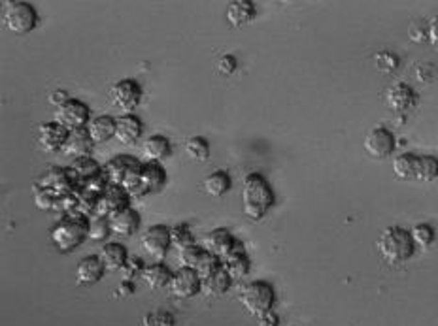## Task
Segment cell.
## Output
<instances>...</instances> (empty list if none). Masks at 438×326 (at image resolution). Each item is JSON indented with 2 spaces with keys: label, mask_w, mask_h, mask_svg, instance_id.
I'll use <instances>...</instances> for the list:
<instances>
[{
  "label": "cell",
  "mask_w": 438,
  "mask_h": 326,
  "mask_svg": "<svg viewBox=\"0 0 438 326\" xmlns=\"http://www.w3.org/2000/svg\"><path fill=\"white\" fill-rule=\"evenodd\" d=\"M144 157L148 158V163H159L163 158L170 155V141L164 136L157 134V136H149L144 141L142 146Z\"/></svg>",
  "instance_id": "83f0119b"
},
{
  "label": "cell",
  "mask_w": 438,
  "mask_h": 326,
  "mask_svg": "<svg viewBox=\"0 0 438 326\" xmlns=\"http://www.w3.org/2000/svg\"><path fill=\"white\" fill-rule=\"evenodd\" d=\"M89 238V217L83 213H68L50 230L51 244L60 253H70Z\"/></svg>",
  "instance_id": "7a4b0ae2"
},
{
  "label": "cell",
  "mask_w": 438,
  "mask_h": 326,
  "mask_svg": "<svg viewBox=\"0 0 438 326\" xmlns=\"http://www.w3.org/2000/svg\"><path fill=\"white\" fill-rule=\"evenodd\" d=\"M106 268L99 256H85L78 262L76 266V283L82 287H91L102 279Z\"/></svg>",
  "instance_id": "ac0fdd59"
},
{
  "label": "cell",
  "mask_w": 438,
  "mask_h": 326,
  "mask_svg": "<svg viewBox=\"0 0 438 326\" xmlns=\"http://www.w3.org/2000/svg\"><path fill=\"white\" fill-rule=\"evenodd\" d=\"M230 283H233V279H230L229 272L225 270V266H221L218 272L203 279V293L208 296H221L229 290Z\"/></svg>",
  "instance_id": "4316f807"
},
{
  "label": "cell",
  "mask_w": 438,
  "mask_h": 326,
  "mask_svg": "<svg viewBox=\"0 0 438 326\" xmlns=\"http://www.w3.org/2000/svg\"><path fill=\"white\" fill-rule=\"evenodd\" d=\"M66 170L70 172L72 180L76 181L78 190H80V187H82L85 181L93 180V178H97V175H100L105 172V168H102L93 157L74 158V163H72L70 168Z\"/></svg>",
  "instance_id": "7402d4cb"
},
{
  "label": "cell",
  "mask_w": 438,
  "mask_h": 326,
  "mask_svg": "<svg viewBox=\"0 0 438 326\" xmlns=\"http://www.w3.org/2000/svg\"><path fill=\"white\" fill-rule=\"evenodd\" d=\"M438 178V158L433 155H420L416 166V180L429 183Z\"/></svg>",
  "instance_id": "4dcf8cb0"
},
{
  "label": "cell",
  "mask_w": 438,
  "mask_h": 326,
  "mask_svg": "<svg viewBox=\"0 0 438 326\" xmlns=\"http://www.w3.org/2000/svg\"><path fill=\"white\" fill-rule=\"evenodd\" d=\"M68 134H70V131H66L65 126L59 125L57 121L42 123L38 126V143L46 153L59 151V149L65 147Z\"/></svg>",
  "instance_id": "4fadbf2b"
},
{
  "label": "cell",
  "mask_w": 438,
  "mask_h": 326,
  "mask_svg": "<svg viewBox=\"0 0 438 326\" xmlns=\"http://www.w3.org/2000/svg\"><path fill=\"white\" fill-rule=\"evenodd\" d=\"M172 245V230L164 224H154L149 227L142 236V249L155 261L161 262L169 253Z\"/></svg>",
  "instance_id": "ba28073f"
},
{
  "label": "cell",
  "mask_w": 438,
  "mask_h": 326,
  "mask_svg": "<svg viewBox=\"0 0 438 326\" xmlns=\"http://www.w3.org/2000/svg\"><path fill=\"white\" fill-rule=\"evenodd\" d=\"M410 236H412V241H414V245H417V247H423V249H427L429 245L434 241V230L429 227V224H416L414 229L410 230Z\"/></svg>",
  "instance_id": "e575fe53"
},
{
  "label": "cell",
  "mask_w": 438,
  "mask_h": 326,
  "mask_svg": "<svg viewBox=\"0 0 438 326\" xmlns=\"http://www.w3.org/2000/svg\"><path fill=\"white\" fill-rule=\"evenodd\" d=\"M416 245L408 230L400 227H388L378 239V251L389 264H402L414 255Z\"/></svg>",
  "instance_id": "3957f363"
},
{
  "label": "cell",
  "mask_w": 438,
  "mask_h": 326,
  "mask_svg": "<svg viewBox=\"0 0 438 326\" xmlns=\"http://www.w3.org/2000/svg\"><path fill=\"white\" fill-rule=\"evenodd\" d=\"M236 241H238V239L227 229H215L206 234V238H204V249L212 253V255H215L219 261L223 262L225 259L230 255V251L235 249Z\"/></svg>",
  "instance_id": "5bb4252c"
},
{
  "label": "cell",
  "mask_w": 438,
  "mask_h": 326,
  "mask_svg": "<svg viewBox=\"0 0 438 326\" xmlns=\"http://www.w3.org/2000/svg\"><path fill=\"white\" fill-rule=\"evenodd\" d=\"M2 23L10 33L17 36L33 33L38 25V13L34 10L33 4L23 2V0H10L4 4L2 11Z\"/></svg>",
  "instance_id": "277c9868"
},
{
  "label": "cell",
  "mask_w": 438,
  "mask_h": 326,
  "mask_svg": "<svg viewBox=\"0 0 438 326\" xmlns=\"http://www.w3.org/2000/svg\"><path fill=\"white\" fill-rule=\"evenodd\" d=\"M363 147L373 158H388L395 151V136L393 132L388 131L385 126H373L363 138Z\"/></svg>",
  "instance_id": "9c48e42d"
},
{
  "label": "cell",
  "mask_w": 438,
  "mask_h": 326,
  "mask_svg": "<svg viewBox=\"0 0 438 326\" xmlns=\"http://www.w3.org/2000/svg\"><path fill=\"white\" fill-rule=\"evenodd\" d=\"M218 70L219 74H223V76H230V74L236 70L235 57H233V55H223V57L218 60Z\"/></svg>",
  "instance_id": "b9f144b4"
},
{
  "label": "cell",
  "mask_w": 438,
  "mask_h": 326,
  "mask_svg": "<svg viewBox=\"0 0 438 326\" xmlns=\"http://www.w3.org/2000/svg\"><path fill=\"white\" fill-rule=\"evenodd\" d=\"M416 166H417V155L412 153H402L393 161V174L399 180H416Z\"/></svg>",
  "instance_id": "f546056e"
},
{
  "label": "cell",
  "mask_w": 438,
  "mask_h": 326,
  "mask_svg": "<svg viewBox=\"0 0 438 326\" xmlns=\"http://www.w3.org/2000/svg\"><path fill=\"white\" fill-rule=\"evenodd\" d=\"M376 65H378V68L382 72H391L397 68L399 60H397V57L391 53H380L378 57H376Z\"/></svg>",
  "instance_id": "60d3db41"
},
{
  "label": "cell",
  "mask_w": 438,
  "mask_h": 326,
  "mask_svg": "<svg viewBox=\"0 0 438 326\" xmlns=\"http://www.w3.org/2000/svg\"><path fill=\"white\" fill-rule=\"evenodd\" d=\"M170 230H172V245H176L178 249H186L189 245H195V238H193L187 224H178Z\"/></svg>",
  "instance_id": "f35d334b"
},
{
  "label": "cell",
  "mask_w": 438,
  "mask_h": 326,
  "mask_svg": "<svg viewBox=\"0 0 438 326\" xmlns=\"http://www.w3.org/2000/svg\"><path fill=\"white\" fill-rule=\"evenodd\" d=\"M257 321L261 326H278L279 319H278V315L274 313V311H269V313H265V315L257 317Z\"/></svg>",
  "instance_id": "bcb514c9"
},
{
  "label": "cell",
  "mask_w": 438,
  "mask_h": 326,
  "mask_svg": "<svg viewBox=\"0 0 438 326\" xmlns=\"http://www.w3.org/2000/svg\"><path fill=\"white\" fill-rule=\"evenodd\" d=\"M186 153L187 157L197 161V163H204L210 157V143L208 140H204L201 136H193L186 141Z\"/></svg>",
  "instance_id": "1f68e13d"
},
{
  "label": "cell",
  "mask_w": 438,
  "mask_h": 326,
  "mask_svg": "<svg viewBox=\"0 0 438 326\" xmlns=\"http://www.w3.org/2000/svg\"><path fill=\"white\" fill-rule=\"evenodd\" d=\"M385 102H388L389 109H393L397 114H402V112H408L416 104V93L406 83H395L385 93Z\"/></svg>",
  "instance_id": "d6986e66"
},
{
  "label": "cell",
  "mask_w": 438,
  "mask_h": 326,
  "mask_svg": "<svg viewBox=\"0 0 438 326\" xmlns=\"http://www.w3.org/2000/svg\"><path fill=\"white\" fill-rule=\"evenodd\" d=\"M110 100L123 114H132L142 100V87L134 80H121L110 89Z\"/></svg>",
  "instance_id": "52a82bcc"
},
{
  "label": "cell",
  "mask_w": 438,
  "mask_h": 326,
  "mask_svg": "<svg viewBox=\"0 0 438 326\" xmlns=\"http://www.w3.org/2000/svg\"><path fill=\"white\" fill-rule=\"evenodd\" d=\"M204 190H206L210 196H214V198L227 195L230 190L229 174L223 172V170H215V172H212V174L204 180Z\"/></svg>",
  "instance_id": "f1b7e54d"
},
{
  "label": "cell",
  "mask_w": 438,
  "mask_h": 326,
  "mask_svg": "<svg viewBox=\"0 0 438 326\" xmlns=\"http://www.w3.org/2000/svg\"><path fill=\"white\" fill-rule=\"evenodd\" d=\"M93 140L89 136L87 126L85 129H78V131H70L68 134V140H66L63 151L68 155V157L74 158H83L91 157V151H93Z\"/></svg>",
  "instance_id": "ffe728a7"
},
{
  "label": "cell",
  "mask_w": 438,
  "mask_h": 326,
  "mask_svg": "<svg viewBox=\"0 0 438 326\" xmlns=\"http://www.w3.org/2000/svg\"><path fill=\"white\" fill-rule=\"evenodd\" d=\"M87 131L93 143H106L108 140L115 138V119L110 115H99V117L91 119Z\"/></svg>",
  "instance_id": "d4e9b609"
},
{
  "label": "cell",
  "mask_w": 438,
  "mask_h": 326,
  "mask_svg": "<svg viewBox=\"0 0 438 326\" xmlns=\"http://www.w3.org/2000/svg\"><path fill=\"white\" fill-rule=\"evenodd\" d=\"M223 266H225V270L229 272V276H230V279H233V281L244 279L247 276V272H250V261L246 259V255L238 256V259H235V261L225 262Z\"/></svg>",
  "instance_id": "d590c367"
},
{
  "label": "cell",
  "mask_w": 438,
  "mask_h": 326,
  "mask_svg": "<svg viewBox=\"0 0 438 326\" xmlns=\"http://www.w3.org/2000/svg\"><path fill=\"white\" fill-rule=\"evenodd\" d=\"M427 38L431 44H434L438 48V17H433L431 23H429L427 28Z\"/></svg>",
  "instance_id": "f6af8a7d"
},
{
  "label": "cell",
  "mask_w": 438,
  "mask_h": 326,
  "mask_svg": "<svg viewBox=\"0 0 438 326\" xmlns=\"http://www.w3.org/2000/svg\"><path fill=\"white\" fill-rule=\"evenodd\" d=\"M204 253H206V249H204V247H198L197 244L189 245V247H186V249H180L178 259H180L181 268H191V270H197L198 262H201V259L204 256Z\"/></svg>",
  "instance_id": "d6a6232c"
},
{
  "label": "cell",
  "mask_w": 438,
  "mask_h": 326,
  "mask_svg": "<svg viewBox=\"0 0 438 326\" xmlns=\"http://www.w3.org/2000/svg\"><path fill=\"white\" fill-rule=\"evenodd\" d=\"M110 221V230L114 236H119V238H129L132 234L137 232L138 227H140V215H138L137 210H132L131 206L123 207L117 213H114Z\"/></svg>",
  "instance_id": "9a60e30c"
},
{
  "label": "cell",
  "mask_w": 438,
  "mask_h": 326,
  "mask_svg": "<svg viewBox=\"0 0 438 326\" xmlns=\"http://www.w3.org/2000/svg\"><path fill=\"white\" fill-rule=\"evenodd\" d=\"M274 206V190L270 183L261 174H250L242 183V210L244 215L252 221L261 219Z\"/></svg>",
  "instance_id": "6da1fadb"
},
{
  "label": "cell",
  "mask_w": 438,
  "mask_h": 326,
  "mask_svg": "<svg viewBox=\"0 0 438 326\" xmlns=\"http://www.w3.org/2000/svg\"><path fill=\"white\" fill-rule=\"evenodd\" d=\"M59 125H63L66 131H78V129H85L91 123V109L87 104H83L82 100L70 98L68 102H65L59 108H55V119Z\"/></svg>",
  "instance_id": "8992f818"
},
{
  "label": "cell",
  "mask_w": 438,
  "mask_h": 326,
  "mask_svg": "<svg viewBox=\"0 0 438 326\" xmlns=\"http://www.w3.org/2000/svg\"><path fill=\"white\" fill-rule=\"evenodd\" d=\"M169 288L176 298H193L198 293H203V279L191 268H180L178 272L172 273V281H170Z\"/></svg>",
  "instance_id": "30bf717a"
},
{
  "label": "cell",
  "mask_w": 438,
  "mask_h": 326,
  "mask_svg": "<svg viewBox=\"0 0 438 326\" xmlns=\"http://www.w3.org/2000/svg\"><path fill=\"white\" fill-rule=\"evenodd\" d=\"M255 17V6L250 0H233L227 6V21L233 27H244Z\"/></svg>",
  "instance_id": "cb8c5ba5"
},
{
  "label": "cell",
  "mask_w": 438,
  "mask_h": 326,
  "mask_svg": "<svg viewBox=\"0 0 438 326\" xmlns=\"http://www.w3.org/2000/svg\"><path fill=\"white\" fill-rule=\"evenodd\" d=\"M142 279L146 281L149 288H164L169 287L170 281H172V272L169 268L164 266L163 262H155V264H149V266L144 268V272L140 273Z\"/></svg>",
  "instance_id": "484cf974"
},
{
  "label": "cell",
  "mask_w": 438,
  "mask_h": 326,
  "mask_svg": "<svg viewBox=\"0 0 438 326\" xmlns=\"http://www.w3.org/2000/svg\"><path fill=\"white\" fill-rule=\"evenodd\" d=\"M34 185L42 187V189L50 190L51 195H55L57 198H63V196L76 195L78 185L76 181L72 180V175L68 170L60 168H51L48 170L42 178H40Z\"/></svg>",
  "instance_id": "8fae6325"
},
{
  "label": "cell",
  "mask_w": 438,
  "mask_h": 326,
  "mask_svg": "<svg viewBox=\"0 0 438 326\" xmlns=\"http://www.w3.org/2000/svg\"><path fill=\"white\" fill-rule=\"evenodd\" d=\"M33 190H34L33 192L34 204H36L38 210H53V207H57V202H59L60 198L51 195L50 190L42 189V187H38V185H33Z\"/></svg>",
  "instance_id": "74e56055"
},
{
  "label": "cell",
  "mask_w": 438,
  "mask_h": 326,
  "mask_svg": "<svg viewBox=\"0 0 438 326\" xmlns=\"http://www.w3.org/2000/svg\"><path fill=\"white\" fill-rule=\"evenodd\" d=\"M129 200L131 196L127 195L125 190L121 187L110 185L108 189L99 196V200L95 204V213L93 215H99V217L110 219L114 213H117L119 210L129 206Z\"/></svg>",
  "instance_id": "7c38bea8"
},
{
  "label": "cell",
  "mask_w": 438,
  "mask_h": 326,
  "mask_svg": "<svg viewBox=\"0 0 438 326\" xmlns=\"http://www.w3.org/2000/svg\"><path fill=\"white\" fill-rule=\"evenodd\" d=\"M142 121L138 119L137 115L127 114L115 119V140L119 141L121 146H132V143H137V141L140 140V136H142Z\"/></svg>",
  "instance_id": "2e32d148"
},
{
  "label": "cell",
  "mask_w": 438,
  "mask_h": 326,
  "mask_svg": "<svg viewBox=\"0 0 438 326\" xmlns=\"http://www.w3.org/2000/svg\"><path fill=\"white\" fill-rule=\"evenodd\" d=\"M221 266H223V262L219 261L218 256L212 255V253H208V251H206L203 259H201V262H198V266H197V270H195V272L201 276V279H204V278H208V276H212L214 272H218Z\"/></svg>",
  "instance_id": "8d00e7d4"
},
{
  "label": "cell",
  "mask_w": 438,
  "mask_h": 326,
  "mask_svg": "<svg viewBox=\"0 0 438 326\" xmlns=\"http://www.w3.org/2000/svg\"><path fill=\"white\" fill-rule=\"evenodd\" d=\"M240 302L246 308L247 313L261 317L272 311L274 302H276V293H274V287L270 283L252 281L242 288Z\"/></svg>",
  "instance_id": "5b68a950"
},
{
  "label": "cell",
  "mask_w": 438,
  "mask_h": 326,
  "mask_svg": "<svg viewBox=\"0 0 438 326\" xmlns=\"http://www.w3.org/2000/svg\"><path fill=\"white\" fill-rule=\"evenodd\" d=\"M166 185V172L159 163H142L140 166V196L159 192Z\"/></svg>",
  "instance_id": "e0dca14e"
},
{
  "label": "cell",
  "mask_w": 438,
  "mask_h": 326,
  "mask_svg": "<svg viewBox=\"0 0 438 326\" xmlns=\"http://www.w3.org/2000/svg\"><path fill=\"white\" fill-rule=\"evenodd\" d=\"M99 259L102 261L106 270L115 272V270H123L129 261V253H127L125 245L117 244V241H110L106 244L99 253Z\"/></svg>",
  "instance_id": "603a6c76"
},
{
  "label": "cell",
  "mask_w": 438,
  "mask_h": 326,
  "mask_svg": "<svg viewBox=\"0 0 438 326\" xmlns=\"http://www.w3.org/2000/svg\"><path fill=\"white\" fill-rule=\"evenodd\" d=\"M138 164L140 163H138L134 157H131V155H117V157L112 158L105 166L106 180H108L110 185L121 187V183L125 180V175L129 174L134 166H138Z\"/></svg>",
  "instance_id": "44dd1931"
},
{
  "label": "cell",
  "mask_w": 438,
  "mask_h": 326,
  "mask_svg": "<svg viewBox=\"0 0 438 326\" xmlns=\"http://www.w3.org/2000/svg\"><path fill=\"white\" fill-rule=\"evenodd\" d=\"M48 100H50V104H53L55 108H59V106H63L65 102H68V100H70V97H68L65 91H53Z\"/></svg>",
  "instance_id": "ee69618b"
},
{
  "label": "cell",
  "mask_w": 438,
  "mask_h": 326,
  "mask_svg": "<svg viewBox=\"0 0 438 326\" xmlns=\"http://www.w3.org/2000/svg\"><path fill=\"white\" fill-rule=\"evenodd\" d=\"M144 264H142V261H140V259H129V261H127V266L123 268V270H125L127 272V278L131 279L132 276H134V273H142L144 272ZM129 279H127V281H129Z\"/></svg>",
  "instance_id": "7bdbcfd3"
},
{
  "label": "cell",
  "mask_w": 438,
  "mask_h": 326,
  "mask_svg": "<svg viewBox=\"0 0 438 326\" xmlns=\"http://www.w3.org/2000/svg\"><path fill=\"white\" fill-rule=\"evenodd\" d=\"M144 326H174V317L166 310L149 311L148 315L144 317Z\"/></svg>",
  "instance_id": "ab89813d"
},
{
  "label": "cell",
  "mask_w": 438,
  "mask_h": 326,
  "mask_svg": "<svg viewBox=\"0 0 438 326\" xmlns=\"http://www.w3.org/2000/svg\"><path fill=\"white\" fill-rule=\"evenodd\" d=\"M108 234H112L108 219L99 217V215H91L89 217V238L95 239V241H100V239L108 238Z\"/></svg>",
  "instance_id": "836d02e7"
}]
</instances>
